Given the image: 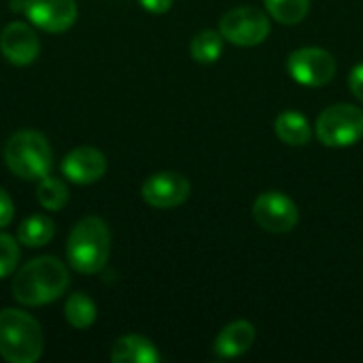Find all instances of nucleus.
I'll list each match as a JSON object with an SVG mask.
<instances>
[{"label":"nucleus","mask_w":363,"mask_h":363,"mask_svg":"<svg viewBox=\"0 0 363 363\" xmlns=\"http://www.w3.org/2000/svg\"><path fill=\"white\" fill-rule=\"evenodd\" d=\"M255 342V328L249 321H234L221 330L215 340V355L221 359H234L245 355Z\"/></svg>","instance_id":"nucleus-13"},{"label":"nucleus","mask_w":363,"mask_h":363,"mask_svg":"<svg viewBox=\"0 0 363 363\" xmlns=\"http://www.w3.org/2000/svg\"><path fill=\"white\" fill-rule=\"evenodd\" d=\"M349 87H351V94L363 102V64L355 66L351 70V77H349Z\"/></svg>","instance_id":"nucleus-23"},{"label":"nucleus","mask_w":363,"mask_h":363,"mask_svg":"<svg viewBox=\"0 0 363 363\" xmlns=\"http://www.w3.org/2000/svg\"><path fill=\"white\" fill-rule=\"evenodd\" d=\"M36 200L45 211H62L68 202V187L53 177H43L36 187Z\"/></svg>","instance_id":"nucleus-19"},{"label":"nucleus","mask_w":363,"mask_h":363,"mask_svg":"<svg viewBox=\"0 0 363 363\" xmlns=\"http://www.w3.org/2000/svg\"><path fill=\"white\" fill-rule=\"evenodd\" d=\"M287 70L294 81L306 87L328 85L336 74V60L319 47H302L287 57Z\"/></svg>","instance_id":"nucleus-7"},{"label":"nucleus","mask_w":363,"mask_h":363,"mask_svg":"<svg viewBox=\"0 0 363 363\" xmlns=\"http://www.w3.org/2000/svg\"><path fill=\"white\" fill-rule=\"evenodd\" d=\"M140 6L149 13H155V15H162V13H168L170 6H172V0H138Z\"/></svg>","instance_id":"nucleus-24"},{"label":"nucleus","mask_w":363,"mask_h":363,"mask_svg":"<svg viewBox=\"0 0 363 363\" xmlns=\"http://www.w3.org/2000/svg\"><path fill=\"white\" fill-rule=\"evenodd\" d=\"M64 317L74 330H87L96 321V304L87 294H72L66 300Z\"/></svg>","instance_id":"nucleus-18"},{"label":"nucleus","mask_w":363,"mask_h":363,"mask_svg":"<svg viewBox=\"0 0 363 363\" xmlns=\"http://www.w3.org/2000/svg\"><path fill=\"white\" fill-rule=\"evenodd\" d=\"M160 359L162 355L155 349V345L136 334L121 336L111 349L113 363H157Z\"/></svg>","instance_id":"nucleus-14"},{"label":"nucleus","mask_w":363,"mask_h":363,"mask_svg":"<svg viewBox=\"0 0 363 363\" xmlns=\"http://www.w3.org/2000/svg\"><path fill=\"white\" fill-rule=\"evenodd\" d=\"M223 38L238 47H255L270 34V19L257 6H236L228 11L219 21Z\"/></svg>","instance_id":"nucleus-6"},{"label":"nucleus","mask_w":363,"mask_h":363,"mask_svg":"<svg viewBox=\"0 0 363 363\" xmlns=\"http://www.w3.org/2000/svg\"><path fill=\"white\" fill-rule=\"evenodd\" d=\"M264 4L279 23L294 26L308 15L311 0H264Z\"/></svg>","instance_id":"nucleus-20"},{"label":"nucleus","mask_w":363,"mask_h":363,"mask_svg":"<svg viewBox=\"0 0 363 363\" xmlns=\"http://www.w3.org/2000/svg\"><path fill=\"white\" fill-rule=\"evenodd\" d=\"M9 170L23 181H40L51 170L49 140L36 130H19L4 145Z\"/></svg>","instance_id":"nucleus-4"},{"label":"nucleus","mask_w":363,"mask_h":363,"mask_svg":"<svg viewBox=\"0 0 363 363\" xmlns=\"http://www.w3.org/2000/svg\"><path fill=\"white\" fill-rule=\"evenodd\" d=\"M104 172L106 157L94 147H77L62 160V174L77 185L96 183L104 177Z\"/></svg>","instance_id":"nucleus-12"},{"label":"nucleus","mask_w":363,"mask_h":363,"mask_svg":"<svg viewBox=\"0 0 363 363\" xmlns=\"http://www.w3.org/2000/svg\"><path fill=\"white\" fill-rule=\"evenodd\" d=\"M26 17L45 32H64L77 21L74 0H26Z\"/></svg>","instance_id":"nucleus-11"},{"label":"nucleus","mask_w":363,"mask_h":363,"mask_svg":"<svg viewBox=\"0 0 363 363\" xmlns=\"http://www.w3.org/2000/svg\"><path fill=\"white\" fill-rule=\"evenodd\" d=\"M13 215H15L13 200H11L9 194L0 187V228H6V225L13 221Z\"/></svg>","instance_id":"nucleus-22"},{"label":"nucleus","mask_w":363,"mask_h":363,"mask_svg":"<svg viewBox=\"0 0 363 363\" xmlns=\"http://www.w3.org/2000/svg\"><path fill=\"white\" fill-rule=\"evenodd\" d=\"M45 349L38 321L17 308L0 311V355L9 363H34Z\"/></svg>","instance_id":"nucleus-3"},{"label":"nucleus","mask_w":363,"mask_h":363,"mask_svg":"<svg viewBox=\"0 0 363 363\" xmlns=\"http://www.w3.org/2000/svg\"><path fill=\"white\" fill-rule=\"evenodd\" d=\"M70 285L66 266L53 257H36L21 266L13 279V298L23 306H43L55 302Z\"/></svg>","instance_id":"nucleus-1"},{"label":"nucleus","mask_w":363,"mask_h":363,"mask_svg":"<svg viewBox=\"0 0 363 363\" xmlns=\"http://www.w3.org/2000/svg\"><path fill=\"white\" fill-rule=\"evenodd\" d=\"M274 132L285 145H291V147H304V145H308V140L313 136L308 119L298 111L281 113L274 121Z\"/></svg>","instance_id":"nucleus-15"},{"label":"nucleus","mask_w":363,"mask_h":363,"mask_svg":"<svg viewBox=\"0 0 363 363\" xmlns=\"http://www.w3.org/2000/svg\"><path fill=\"white\" fill-rule=\"evenodd\" d=\"M19 240H15L9 234L0 232V279H6L15 272L19 264Z\"/></svg>","instance_id":"nucleus-21"},{"label":"nucleus","mask_w":363,"mask_h":363,"mask_svg":"<svg viewBox=\"0 0 363 363\" xmlns=\"http://www.w3.org/2000/svg\"><path fill=\"white\" fill-rule=\"evenodd\" d=\"M55 234V225L49 217L45 215H32L28 219H23L17 228V240L19 245L23 247H32V249H38V247H45L51 242Z\"/></svg>","instance_id":"nucleus-16"},{"label":"nucleus","mask_w":363,"mask_h":363,"mask_svg":"<svg viewBox=\"0 0 363 363\" xmlns=\"http://www.w3.org/2000/svg\"><path fill=\"white\" fill-rule=\"evenodd\" d=\"M191 185L179 172H155L143 183V200L153 208H174L189 198Z\"/></svg>","instance_id":"nucleus-9"},{"label":"nucleus","mask_w":363,"mask_h":363,"mask_svg":"<svg viewBox=\"0 0 363 363\" xmlns=\"http://www.w3.org/2000/svg\"><path fill=\"white\" fill-rule=\"evenodd\" d=\"M223 45H225V38L221 32H215V30H202L198 32L194 38H191V45H189V53L196 62L200 64H213L221 57L223 53Z\"/></svg>","instance_id":"nucleus-17"},{"label":"nucleus","mask_w":363,"mask_h":363,"mask_svg":"<svg viewBox=\"0 0 363 363\" xmlns=\"http://www.w3.org/2000/svg\"><path fill=\"white\" fill-rule=\"evenodd\" d=\"M111 255V232L100 217H85L68 234L66 257L81 274L100 272Z\"/></svg>","instance_id":"nucleus-2"},{"label":"nucleus","mask_w":363,"mask_h":363,"mask_svg":"<svg viewBox=\"0 0 363 363\" xmlns=\"http://www.w3.org/2000/svg\"><path fill=\"white\" fill-rule=\"evenodd\" d=\"M0 51L15 66L32 64L40 53V40L36 32L23 21H11L0 32Z\"/></svg>","instance_id":"nucleus-10"},{"label":"nucleus","mask_w":363,"mask_h":363,"mask_svg":"<svg viewBox=\"0 0 363 363\" xmlns=\"http://www.w3.org/2000/svg\"><path fill=\"white\" fill-rule=\"evenodd\" d=\"M253 217L257 225L270 234H287L300 221L296 202L281 191L262 194L253 204Z\"/></svg>","instance_id":"nucleus-8"},{"label":"nucleus","mask_w":363,"mask_h":363,"mask_svg":"<svg viewBox=\"0 0 363 363\" xmlns=\"http://www.w3.org/2000/svg\"><path fill=\"white\" fill-rule=\"evenodd\" d=\"M315 132L325 147H351L363 138V111L347 102L334 104L319 115Z\"/></svg>","instance_id":"nucleus-5"}]
</instances>
